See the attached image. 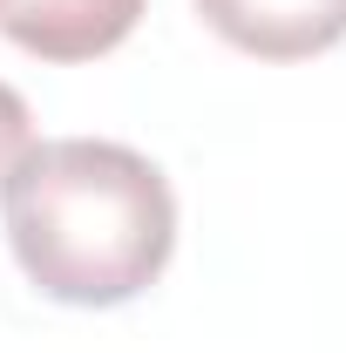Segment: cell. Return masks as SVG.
Instances as JSON below:
<instances>
[{
	"instance_id": "6da1fadb",
	"label": "cell",
	"mask_w": 346,
	"mask_h": 353,
	"mask_svg": "<svg viewBox=\"0 0 346 353\" xmlns=\"http://www.w3.org/2000/svg\"><path fill=\"white\" fill-rule=\"evenodd\" d=\"M0 204L21 272L61 306H123L163 279L176 252L170 176L109 136L28 143Z\"/></svg>"
},
{
	"instance_id": "277c9868",
	"label": "cell",
	"mask_w": 346,
	"mask_h": 353,
	"mask_svg": "<svg viewBox=\"0 0 346 353\" xmlns=\"http://www.w3.org/2000/svg\"><path fill=\"white\" fill-rule=\"evenodd\" d=\"M34 143V116H28V102H21V88L0 82V183H7V170L21 163V150Z\"/></svg>"
},
{
	"instance_id": "3957f363",
	"label": "cell",
	"mask_w": 346,
	"mask_h": 353,
	"mask_svg": "<svg viewBox=\"0 0 346 353\" xmlns=\"http://www.w3.org/2000/svg\"><path fill=\"white\" fill-rule=\"evenodd\" d=\"M150 0H0V34L41 61H95L130 41Z\"/></svg>"
},
{
	"instance_id": "7a4b0ae2",
	"label": "cell",
	"mask_w": 346,
	"mask_h": 353,
	"mask_svg": "<svg viewBox=\"0 0 346 353\" xmlns=\"http://www.w3.org/2000/svg\"><path fill=\"white\" fill-rule=\"evenodd\" d=\"M197 14L258 61H305L346 41V0H197Z\"/></svg>"
}]
</instances>
